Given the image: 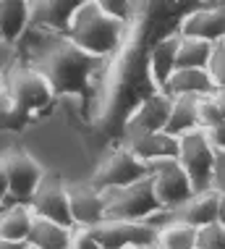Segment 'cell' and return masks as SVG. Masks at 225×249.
<instances>
[{
    "label": "cell",
    "instance_id": "6da1fadb",
    "mask_svg": "<svg viewBox=\"0 0 225 249\" xmlns=\"http://www.w3.org/2000/svg\"><path fill=\"white\" fill-rule=\"evenodd\" d=\"M55 89L29 63H18L8 76L0 95V129H24L34 116L50 110Z\"/></svg>",
    "mask_w": 225,
    "mask_h": 249
},
{
    "label": "cell",
    "instance_id": "7a4b0ae2",
    "mask_svg": "<svg viewBox=\"0 0 225 249\" xmlns=\"http://www.w3.org/2000/svg\"><path fill=\"white\" fill-rule=\"evenodd\" d=\"M34 66L42 76L50 82V87L58 92H71V95H84L87 87L92 82V73L97 71L100 58L89 55L87 50H81L79 45H73L66 35L42 48L34 58Z\"/></svg>",
    "mask_w": 225,
    "mask_h": 249
},
{
    "label": "cell",
    "instance_id": "3957f363",
    "mask_svg": "<svg viewBox=\"0 0 225 249\" xmlns=\"http://www.w3.org/2000/svg\"><path fill=\"white\" fill-rule=\"evenodd\" d=\"M126 35V21L113 13H107L102 5H97L94 0L84 3L79 8V13L71 18L66 29V37L73 45H79L81 50H87L94 58H107L121 48Z\"/></svg>",
    "mask_w": 225,
    "mask_h": 249
},
{
    "label": "cell",
    "instance_id": "277c9868",
    "mask_svg": "<svg viewBox=\"0 0 225 249\" xmlns=\"http://www.w3.org/2000/svg\"><path fill=\"white\" fill-rule=\"evenodd\" d=\"M102 199H105V220H149L155 213L162 210L155 194L152 176H144L126 186L105 189Z\"/></svg>",
    "mask_w": 225,
    "mask_h": 249
},
{
    "label": "cell",
    "instance_id": "5b68a950",
    "mask_svg": "<svg viewBox=\"0 0 225 249\" xmlns=\"http://www.w3.org/2000/svg\"><path fill=\"white\" fill-rule=\"evenodd\" d=\"M170 107H173V97L168 92H152L144 100H139L121 124V144H128L147 134L165 131Z\"/></svg>",
    "mask_w": 225,
    "mask_h": 249
},
{
    "label": "cell",
    "instance_id": "8992f818",
    "mask_svg": "<svg viewBox=\"0 0 225 249\" xmlns=\"http://www.w3.org/2000/svg\"><path fill=\"white\" fill-rule=\"evenodd\" d=\"M215 155L217 147L212 144L209 134L204 129H196L186 137H181V152L178 160L183 171L189 173L194 184V192H207L212 189V176H215Z\"/></svg>",
    "mask_w": 225,
    "mask_h": 249
},
{
    "label": "cell",
    "instance_id": "52a82bcc",
    "mask_svg": "<svg viewBox=\"0 0 225 249\" xmlns=\"http://www.w3.org/2000/svg\"><path fill=\"white\" fill-rule=\"evenodd\" d=\"M89 231L102 249H139L157 247L160 228L149 220H102Z\"/></svg>",
    "mask_w": 225,
    "mask_h": 249
},
{
    "label": "cell",
    "instance_id": "ba28073f",
    "mask_svg": "<svg viewBox=\"0 0 225 249\" xmlns=\"http://www.w3.org/2000/svg\"><path fill=\"white\" fill-rule=\"evenodd\" d=\"M149 176L155 181V194H157L162 210H173L194 194V184L189 178V173L183 171L178 158L149 163Z\"/></svg>",
    "mask_w": 225,
    "mask_h": 249
},
{
    "label": "cell",
    "instance_id": "9c48e42d",
    "mask_svg": "<svg viewBox=\"0 0 225 249\" xmlns=\"http://www.w3.org/2000/svg\"><path fill=\"white\" fill-rule=\"evenodd\" d=\"M144 176H149V165L141 163L126 147H118L107 158H102V163L97 165V171H94V176L89 181L100 192H105V189H115V186L134 184V181H139Z\"/></svg>",
    "mask_w": 225,
    "mask_h": 249
},
{
    "label": "cell",
    "instance_id": "30bf717a",
    "mask_svg": "<svg viewBox=\"0 0 225 249\" xmlns=\"http://www.w3.org/2000/svg\"><path fill=\"white\" fill-rule=\"evenodd\" d=\"M29 207L39 218L55 220V223L68 226V228H76V220L71 215V202H68V184H63L58 176L42 178V184L37 186Z\"/></svg>",
    "mask_w": 225,
    "mask_h": 249
},
{
    "label": "cell",
    "instance_id": "8fae6325",
    "mask_svg": "<svg viewBox=\"0 0 225 249\" xmlns=\"http://www.w3.org/2000/svg\"><path fill=\"white\" fill-rule=\"evenodd\" d=\"M5 160V171H8V199L11 205H29L37 186L42 184L45 173L37 165V160L24 152H13Z\"/></svg>",
    "mask_w": 225,
    "mask_h": 249
},
{
    "label": "cell",
    "instance_id": "7c38bea8",
    "mask_svg": "<svg viewBox=\"0 0 225 249\" xmlns=\"http://www.w3.org/2000/svg\"><path fill=\"white\" fill-rule=\"evenodd\" d=\"M178 48H181V32L173 29L168 35H162L157 42L149 48L147 53V73L152 82L155 92H162L168 84V79L175 73V58H178Z\"/></svg>",
    "mask_w": 225,
    "mask_h": 249
},
{
    "label": "cell",
    "instance_id": "4fadbf2b",
    "mask_svg": "<svg viewBox=\"0 0 225 249\" xmlns=\"http://www.w3.org/2000/svg\"><path fill=\"white\" fill-rule=\"evenodd\" d=\"M175 29L183 37H199L207 42H223L225 39V5H199V8L183 13Z\"/></svg>",
    "mask_w": 225,
    "mask_h": 249
},
{
    "label": "cell",
    "instance_id": "5bb4252c",
    "mask_svg": "<svg viewBox=\"0 0 225 249\" xmlns=\"http://www.w3.org/2000/svg\"><path fill=\"white\" fill-rule=\"evenodd\" d=\"M68 202H71V215L76 220V228H92L105 220V199L92 181L68 184Z\"/></svg>",
    "mask_w": 225,
    "mask_h": 249
},
{
    "label": "cell",
    "instance_id": "9a60e30c",
    "mask_svg": "<svg viewBox=\"0 0 225 249\" xmlns=\"http://www.w3.org/2000/svg\"><path fill=\"white\" fill-rule=\"evenodd\" d=\"M217 205H220V192H215V189L194 192L186 202L168 210V218L186 223V226H194V228H204L217 220Z\"/></svg>",
    "mask_w": 225,
    "mask_h": 249
},
{
    "label": "cell",
    "instance_id": "2e32d148",
    "mask_svg": "<svg viewBox=\"0 0 225 249\" xmlns=\"http://www.w3.org/2000/svg\"><path fill=\"white\" fill-rule=\"evenodd\" d=\"M84 3H89V0H34L32 24H37L39 29L66 35L71 18L76 16Z\"/></svg>",
    "mask_w": 225,
    "mask_h": 249
},
{
    "label": "cell",
    "instance_id": "e0dca14e",
    "mask_svg": "<svg viewBox=\"0 0 225 249\" xmlns=\"http://www.w3.org/2000/svg\"><path fill=\"white\" fill-rule=\"evenodd\" d=\"M126 147L128 152H134L141 163H155V160H168V158H178L181 152V139L173 137L168 131H157V134H147V137H139L128 144H121Z\"/></svg>",
    "mask_w": 225,
    "mask_h": 249
},
{
    "label": "cell",
    "instance_id": "ac0fdd59",
    "mask_svg": "<svg viewBox=\"0 0 225 249\" xmlns=\"http://www.w3.org/2000/svg\"><path fill=\"white\" fill-rule=\"evenodd\" d=\"M162 92L170 97H207L217 92V87L207 69H175Z\"/></svg>",
    "mask_w": 225,
    "mask_h": 249
},
{
    "label": "cell",
    "instance_id": "d6986e66",
    "mask_svg": "<svg viewBox=\"0 0 225 249\" xmlns=\"http://www.w3.org/2000/svg\"><path fill=\"white\" fill-rule=\"evenodd\" d=\"M34 0H0V35L8 42H18L32 26Z\"/></svg>",
    "mask_w": 225,
    "mask_h": 249
},
{
    "label": "cell",
    "instance_id": "ffe728a7",
    "mask_svg": "<svg viewBox=\"0 0 225 249\" xmlns=\"http://www.w3.org/2000/svg\"><path fill=\"white\" fill-rule=\"evenodd\" d=\"M73 233H76V228H68V226L55 223V220L34 215L26 244L32 249H71Z\"/></svg>",
    "mask_w": 225,
    "mask_h": 249
},
{
    "label": "cell",
    "instance_id": "44dd1931",
    "mask_svg": "<svg viewBox=\"0 0 225 249\" xmlns=\"http://www.w3.org/2000/svg\"><path fill=\"white\" fill-rule=\"evenodd\" d=\"M196 129H202L199 97H173V107H170V118H168L165 131L181 139Z\"/></svg>",
    "mask_w": 225,
    "mask_h": 249
},
{
    "label": "cell",
    "instance_id": "7402d4cb",
    "mask_svg": "<svg viewBox=\"0 0 225 249\" xmlns=\"http://www.w3.org/2000/svg\"><path fill=\"white\" fill-rule=\"evenodd\" d=\"M34 213L29 205H11L0 213V239L8 241H26L32 231Z\"/></svg>",
    "mask_w": 225,
    "mask_h": 249
},
{
    "label": "cell",
    "instance_id": "603a6c76",
    "mask_svg": "<svg viewBox=\"0 0 225 249\" xmlns=\"http://www.w3.org/2000/svg\"><path fill=\"white\" fill-rule=\"evenodd\" d=\"M212 50H215V42L181 35V48H178L175 66H178V69H207L209 58H212Z\"/></svg>",
    "mask_w": 225,
    "mask_h": 249
},
{
    "label": "cell",
    "instance_id": "cb8c5ba5",
    "mask_svg": "<svg viewBox=\"0 0 225 249\" xmlns=\"http://www.w3.org/2000/svg\"><path fill=\"white\" fill-rule=\"evenodd\" d=\"M196 231L199 228L168 220L157 233V247L155 249H196Z\"/></svg>",
    "mask_w": 225,
    "mask_h": 249
},
{
    "label": "cell",
    "instance_id": "d4e9b609",
    "mask_svg": "<svg viewBox=\"0 0 225 249\" xmlns=\"http://www.w3.org/2000/svg\"><path fill=\"white\" fill-rule=\"evenodd\" d=\"M199 118L204 131H215L225 126V92H212L207 97H199Z\"/></svg>",
    "mask_w": 225,
    "mask_h": 249
},
{
    "label": "cell",
    "instance_id": "484cf974",
    "mask_svg": "<svg viewBox=\"0 0 225 249\" xmlns=\"http://www.w3.org/2000/svg\"><path fill=\"white\" fill-rule=\"evenodd\" d=\"M196 249H225V226L209 223L196 231Z\"/></svg>",
    "mask_w": 225,
    "mask_h": 249
},
{
    "label": "cell",
    "instance_id": "4316f807",
    "mask_svg": "<svg viewBox=\"0 0 225 249\" xmlns=\"http://www.w3.org/2000/svg\"><path fill=\"white\" fill-rule=\"evenodd\" d=\"M209 76L217 87V92H225V45L217 42L215 50H212V58H209V66H207Z\"/></svg>",
    "mask_w": 225,
    "mask_h": 249
},
{
    "label": "cell",
    "instance_id": "83f0119b",
    "mask_svg": "<svg viewBox=\"0 0 225 249\" xmlns=\"http://www.w3.org/2000/svg\"><path fill=\"white\" fill-rule=\"evenodd\" d=\"M18 66V50L16 42L8 39H0V76H8V73Z\"/></svg>",
    "mask_w": 225,
    "mask_h": 249
},
{
    "label": "cell",
    "instance_id": "f1b7e54d",
    "mask_svg": "<svg viewBox=\"0 0 225 249\" xmlns=\"http://www.w3.org/2000/svg\"><path fill=\"white\" fill-rule=\"evenodd\" d=\"M97 5H102L107 13H113V16L123 18L128 21L131 18V8H134V0H94Z\"/></svg>",
    "mask_w": 225,
    "mask_h": 249
},
{
    "label": "cell",
    "instance_id": "f546056e",
    "mask_svg": "<svg viewBox=\"0 0 225 249\" xmlns=\"http://www.w3.org/2000/svg\"><path fill=\"white\" fill-rule=\"evenodd\" d=\"M71 249H102V247H100V241L92 236L89 228H76L73 241H71Z\"/></svg>",
    "mask_w": 225,
    "mask_h": 249
},
{
    "label": "cell",
    "instance_id": "4dcf8cb0",
    "mask_svg": "<svg viewBox=\"0 0 225 249\" xmlns=\"http://www.w3.org/2000/svg\"><path fill=\"white\" fill-rule=\"evenodd\" d=\"M212 189L225 194V150H217L215 155V176H212Z\"/></svg>",
    "mask_w": 225,
    "mask_h": 249
},
{
    "label": "cell",
    "instance_id": "1f68e13d",
    "mask_svg": "<svg viewBox=\"0 0 225 249\" xmlns=\"http://www.w3.org/2000/svg\"><path fill=\"white\" fill-rule=\"evenodd\" d=\"M8 202V171H5V160L0 158V207Z\"/></svg>",
    "mask_w": 225,
    "mask_h": 249
},
{
    "label": "cell",
    "instance_id": "d6a6232c",
    "mask_svg": "<svg viewBox=\"0 0 225 249\" xmlns=\"http://www.w3.org/2000/svg\"><path fill=\"white\" fill-rule=\"evenodd\" d=\"M209 139H212V144L217 147V150H225V126H220V129L215 131H207Z\"/></svg>",
    "mask_w": 225,
    "mask_h": 249
},
{
    "label": "cell",
    "instance_id": "836d02e7",
    "mask_svg": "<svg viewBox=\"0 0 225 249\" xmlns=\"http://www.w3.org/2000/svg\"><path fill=\"white\" fill-rule=\"evenodd\" d=\"M29 244L26 241H8V239H0V249H26Z\"/></svg>",
    "mask_w": 225,
    "mask_h": 249
},
{
    "label": "cell",
    "instance_id": "e575fe53",
    "mask_svg": "<svg viewBox=\"0 0 225 249\" xmlns=\"http://www.w3.org/2000/svg\"><path fill=\"white\" fill-rule=\"evenodd\" d=\"M217 223L225 226V194H220V205H217Z\"/></svg>",
    "mask_w": 225,
    "mask_h": 249
},
{
    "label": "cell",
    "instance_id": "d590c367",
    "mask_svg": "<svg viewBox=\"0 0 225 249\" xmlns=\"http://www.w3.org/2000/svg\"><path fill=\"white\" fill-rule=\"evenodd\" d=\"M202 5H225V0H199Z\"/></svg>",
    "mask_w": 225,
    "mask_h": 249
},
{
    "label": "cell",
    "instance_id": "8d00e7d4",
    "mask_svg": "<svg viewBox=\"0 0 225 249\" xmlns=\"http://www.w3.org/2000/svg\"><path fill=\"white\" fill-rule=\"evenodd\" d=\"M3 87H5V76H0V95H3Z\"/></svg>",
    "mask_w": 225,
    "mask_h": 249
},
{
    "label": "cell",
    "instance_id": "74e56055",
    "mask_svg": "<svg viewBox=\"0 0 225 249\" xmlns=\"http://www.w3.org/2000/svg\"><path fill=\"white\" fill-rule=\"evenodd\" d=\"M139 249H155V247H139Z\"/></svg>",
    "mask_w": 225,
    "mask_h": 249
},
{
    "label": "cell",
    "instance_id": "f35d334b",
    "mask_svg": "<svg viewBox=\"0 0 225 249\" xmlns=\"http://www.w3.org/2000/svg\"><path fill=\"white\" fill-rule=\"evenodd\" d=\"M0 39H3V35H0Z\"/></svg>",
    "mask_w": 225,
    "mask_h": 249
},
{
    "label": "cell",
    "instance_id": "ab89813d",
    "mask_svg": "<svg viewBox=\"0 0 225 249\" xmlns=\"http://www.w3.org/2000/svg\"><path fill=\"white\" fill-rule=\"evenodd\" d=\"M223 45H225V39H223Z\"/></svg>",
    "mask_w": 225,
    "mask_h": 249
},
{
    "label": "cell",
    "instance_id": "60d3db41",
    "mask_svg": "<svg viewBox=\"0 0 225 249\" xmlns=\"http://www.w3.org/2000/svg\"><path fill=\"white\" fill-rule=\"evenodd\" d=\"M26 249H32V247H26Z\"/></svg>",
    "mask_w": 225,
    "mask_h": 249
}]
</instances>
